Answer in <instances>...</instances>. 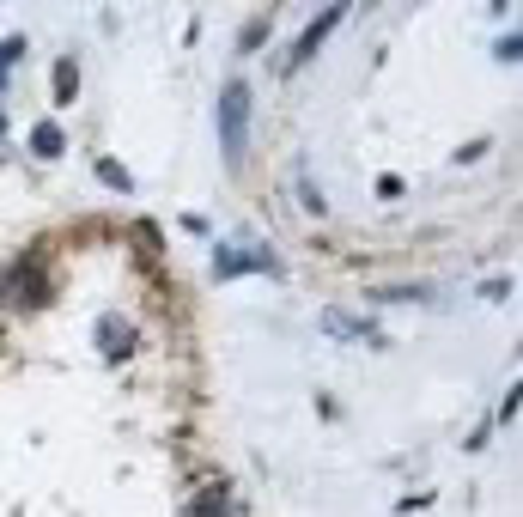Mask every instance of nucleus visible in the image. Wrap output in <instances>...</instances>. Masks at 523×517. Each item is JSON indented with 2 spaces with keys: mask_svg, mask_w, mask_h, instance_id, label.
Instances as JSON below:
<instances>
[{
  "mask_svg": "<svg viewBox=\"0 0 523 517\" xmlns=\"http://www.w3.org/2000/svg\"><path fill=\"white\" fill-rule=\"evenodd\" d=\"M250 268H262V274H268V268H274V256H268V250H219V256H213V274H219V280L250 274Z\"/></svg>",
  "mask_w": 523,
  "mask_h": 517,
  "instance_id": "3",
  "label": "nucleus"
},
{
  "mask_svg": "<svg viewBox=\"0 0 523 517\" xmlns=\"http://www.w3.org/2000/svg\"><path fill=\"white\" fill-rule=\"evenodd\" d=\"M43 292H49L43 256H25L19 268H7V280H0V299H7V305H43Z\"/></svg>",
  "mask_w": 523,
  "mask_h": 517,
  "instance_id": "2",
  "label": "nucleus"
},
{
  "mask_svg": "<svg viewBox=\"0 0 523 517\" xmlns=\"http://www.w3.org/2000/svg\"><path fill=\"white\" fill-rule=\"evenodd\" d=\"M73 86H80V67H73V61H55V98H61V104L73 98Z\"/></svg>",
  "mask_w": 523,
  "mask_h": 517,
  "instance_id": "8",
  "label": "nucleus"
},
{
  "mask_svg": "<svg viewBox=\"0 0 523 517\" xmlns=\"http://www.w3.org/2000/svg\"><path fill=\"white\" fill-rule=\"evenodd\" d=\"M98 177H104V183H110V189H128V171H122V165H116V159H98Z\"/></svg>",
  "mask_w": 523,
  "mask_h": 517,
  "instance_id": "10",
  "label": "nucleus"
},
{
  "mask_svg": "<svg viewBox=\"0 0 523 517\" xmlns=\"http://www.w3.org/2000/svg\"><path fill=\"white\" fill-rule=\"evenodd\" d=\"M323 329H329V335H341V341H371V329H365V323H353L347 311H323Z\"/></svg>",
  "mask_w": 523,
  "mask_h": 517,
  "instance_id": "6",
  "label": "nucleus"
},
{
  "mask_svg": "<svg viewBox=\"0 0 523 517\" xmlns=\"http://www.w3.org/2000/svg\"><path fill=\"white\" fill-rule=\"evenodd\" d=\"M226 511H232V499H226V487H219V481H207L195 493V505H189V517H226Z\"/></svg>",
  "mask_w": 523,
  "mask_h": 517,
  "instance_id": "4",
  "label": "nucleus"
},
{
  "mask_svg": "<svg viewBox=\"0 0 523 517\" xmlns=\"http://www.w3.org/2000/svg\"><path fill=\"white\" fill-rule=\"evenodd\" d=\"M219 146H226V159L238 165L244 146H250V86L232 80L226 92H219Z\"/></svg>",
  "mask_w": 523,
  "mask_h": 517,
  "instance_id": "1",
  "label": "nucleus"
},
{
  "mask_svg": "<svg viewBox=\"0 0 523 517\" xmlns=\"http://www.w3.org/2000/svg\"><path fill=\"white\" fill-rule=\"evenodd\" d=\"M104 353H128V323H104Z\"/></svg>",
  "mask_w": 523,
  "mask_h": 517,
  "instance_id": "9",
  "label": "nucleus"
},
{
  "mask_svg": "<svg viewBox=\"0 0 523 517\" xmlns=\"http://www.w3.org/2000/svg\"><path fill=\"white\" fill-rule=\"evenodd\" d=\"M31 153H37V159H55V153H61V128H55V122H37V128H31Z\"/></svg>",
  "mask_w": 523,
  "mask_h": 517,
  "instance_id": "7",
  "label": "nucleus"
},
{
  "mask_svg": "<svg viewBox=\"0 0 523 517\" xmlns=\"http://www.w3.org/2000/svg\"><path fill=\"white\" fill-rule=\"evenodd\" d=\"M19 55H25V43H19V37H7V43H0V67H7V61H19Z\"/></svg>",
  "mask_w": 523,
  "mask_h": 517,
  "instance_id": "11",
  "label": "nucleus"
},
{
  "mask_svg": "<svg viewBox=\"0 0 523 517\" xmlns=\"http://www.w3.org/2000/svg\"><path fill=\"white\" fill-rule=\"evenodd\" d=\"M335 25H341V7H329V13H323L317 25H305V37H298V55H292V61H305V55H311V49H317V43H323V37L335 31Z\"/></svg>",
  "mask_w": 523,
  "mask_h": 517,
  "instance_id": "5",
  "label": "nucleus"
}]
</instances>
